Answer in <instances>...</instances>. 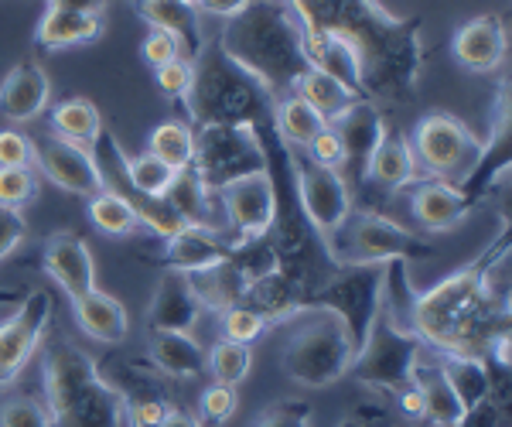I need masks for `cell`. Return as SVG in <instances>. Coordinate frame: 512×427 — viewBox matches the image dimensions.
<instances>
[{
  "label": "cell",
  "mask_w": 512,
  "mask_h": 427,
  "mask_svg": "<svg viewBox=\"0 0 512 427\" xmlns=\"http://www.w3.org/2000/svg\"><path fill=\"white\" fill-rule=\"evenodd\" d=\"M188 281H192V291L198 294L202 308H216V311H229V308L243 305L246 287H250V281L239 274V267L233 260H226V264H219V267H209V270H198V274H188Z\"/></svg>",
  "instance_id": "cell-28"
},
{
  "label": "cell",
  "mask_w": 512,
  "mask_h": 427,
  "mask_svg": "<svg viewBox=\"0 0 512 427\" xmlns=\"http://www.w3.org/2000/svg\"><path fill=\"white\" fill-rule=\"evenodd\" d=\"M161 427H202V421H198L195 414H188V410H175V407H171L168 414H164Z\"/></svg>",
  "instance_id": "cell-52"
},
{
  "label": "cell",
  "mask_w": 512,
  "mask_h": 427,
  "mask_svg": "<svg viewBox=\"0 0 512 427\" xmlns=\"http://www.w3.org/2000/svg\"><path fill=\"white\" fill-rule=\"evenodd\" d=\"M72 315H76V325L82 332H86L89 339L103 342V346H120L130 332L127 308H123L113 294L99 291V287L72 301Z\"/></svg>",
  "instance_id": "cell-25"
},
{
  "label": "cell",
  "mask_w": 512,
  "mask_h": 427,
  "mask_svg": "<svg viewBox=\"0 0 512 427\" xmlns=\"http://www.w3.org/2000/svg\"><path fill=\"white\" fill-rule=\"evenodd\" d=\"M175 59H181V48L171 35H164V31H151V35L144 38V62L151 65V69H161V65H168Z\"/></svg>",
  "instance_id": "cell-48"
},
{
  "label": "cell",
  "mask_w": 512,
  "mask_h": 427,
  "mask_svg": "<svg viewBox=\"0 0 512 427\" xmlns=\"http://www.w3.org/2000/svg\"><path fill=\"white\" fill-rule=\"evenodd\" d=\"M383 284L386 264H338L318 291H308V298L297 308H328L349 325L355 352L362 349L369 328H373L379 308H383Z\"/></svg>",
  "instance_id": "cell-8"
},
{
  "label": "cell",
  "mask_w": 512,
  "mask_h": 427,
  "mask_svg": "<svg viewBox=\"0 0 512 427\" xmlns=\"http://www.w3.org/2000/svg\"><path fill=\"white\" fill-rule=\"evenodd\" d=\"M35 164V144L18 130H0V168H31Z\"/></svg>",
  "instance_id": "cell-46"
},
{
  "label": "cell",
  "mask_w": 512,
  "mask_h": 427,
  "mask_svg": "<svg viewBox=\"0 0 512 427\" xmlns=\"http://www.w3.org/2000/svg\"><path fill=\"white\" fill-rule=\"evenodd\" d=\"M171 205L178 209V216L185 219L188 226L198 229H216V219H212V192L202 185V178L195 175V168H185L175 175L168 195H164ZM219 233V229H216Z\"/></svg>",
  "instance_id": "cell-32"
},
{
  "label": "cell",
  "mask_w": 512,
  "mask_h": 427,
  "mask_svg": "<svg viewBox=\"0 0 512 427\" xmlns=\"http://www.w3.org/2000/svg\"><path fill=\"white\" fill-rule=\"evenodd\" d=\"M410 383L424 400V421L431 427H458L465 421V404L458 400V393L448 383L441 359H417V366L410 369Z\"/></svg>",
  "instance_id": "cell-21"
},
{
  "label": "cell",
  "mask_w": 512,
  "mask_h": 427,
  "mask_svg": "<svg viewBox=\"0 0 512 427\" xmlns=\"http://www.w3.org/2000/svg\"><path fill=\"white\" fill-rule=\"evenodd\" d=\"M506 24L495 14H482V18L465 21L451 38V52L458 59L461 69L478 72V76H489L506 62Z\"/></svg>",
  "instance_id": "cell-17"
},
{
  "label": "cell",
  "mask_w": 512,
  "mask_h": 427,
  "mask_svg": "<svg viewBox=\"0 0 512 427\" xmlns=\"http://www.w3.org/2000/svg\"><path fill=\"white\" fill-rule=\"evenodd\" d=\"M137 4L151 31H164V35L178 41V48L185 52L181 59L195 62L205 52L202 18H198L195 4H188V0H137Z\"/></svg>",
  "instance_id": "cell-22"
},
{
  "label": "cell",
  "mask_w": 512,
  "mask_h": 427,
  "mask_svg": "<svg viewBox=\"0 0 512 427\" xmlns=\"http://www.w3.org/2000/svg\"><path fill=\"white\" fill-rule=\"evenodd\" d=\"M195 175L212 195L243 175L267 171V147L253 123H209L195 134Z\"/></svg>",
  "instance_id": "cell-7"
},
{
  "label": "cell",
  "mask_w": 512,
  "mask_h": 427,
  "mask_svg": "<svg viewBox=\"0 0 512 427\" xmlns=\"http://www.w3.org/2000/svg\"><path fill=\"white\" fill-rule=\"evenodd\" d=\"M38 182L31 175V168H0V205L7 209H24L28 202H35Z\"/></svg>",
  "instance_id": "cell-39"
},
{
  "label": "cell",
  "mask_w": 512,
  "mask_h": 427,
  "mask_svg": "<svg viewBox=\"0 0 512 427\" xmlns=\"http://www.w3.org/2000/svg\"><path fill=\"white\" fill-rule=\"evenodd\" d=\"M253 0H198V11L209 14V18H236V14H243L246 7H250Z\"/></svg>",
  "instance_id": "cell-49"
},
{
  "label": "cell",
  "mask_w": 512,
  "mask_h": 427,
  "mask_svg": "<svg viewBox=\"0 0 512 427\" xmlns=\"http://www.w3.org/2000/svg\"><path fill=\"white\" fill-rule=\"evenodd\" d=\"M48 100H52V82L38 62H18L0 82V117L11 123L38 120Z\"/></svg>",
  "instance_id": "cell-20"
},
{
  "label": "cell",
  "mask_w": 512,
  "mask_h": 427,
  "mask_svg": "<svg viewBox=\"0 0 512 427\" xmlns=\"http://www.w3.org/2000/svg\"><path fill=\"white\" fill-rule=\"evenodd\" d=\"M294 93L301 96V100L308 103V106H315V110L321 113V120H325V123L338 120L355 100H359V96H355L352 89H345L338 79L325 76V72H318V69H308V72H304V76L297 79Z\"/></svg>",
  "instance_id": "cell-33"
},
{
  "label": "cell",
  "mask_w": 512,
  "mask_h": 427,
  "mask_svg": "<svg viewBox=\"0 0 512 427\" xmlns=\"http://www.w3.org/2000/svg\"><path fill=\"white\" fill-rule=\"evenodd\" d=\"M301 38H335L349 45L362 69L366 100H407L420 79V21L396 18L379 0H280Z\"/></svg>",
  "instance_id": "cell-1"
},
{
  "label": "cell",
  "mask_w": 512,
  "mask_h": 427,
  "mask_svg": "<svg viewBox=\"0 0 512 427\" xmlns=\"http://www.w3.org/2000/svg\"><path fill=\"white\" fill-rule=\"evenodd\" d=\"M205 366L212 373V383H222V387H236L250 376L253 369V349L250 346H239V342L219 339L212 352L205 356Z\"/></svg>",
  "instance_id": "cell-37"
},
{
  "label": "cell",
  "mask_w": 512,
  "mask_h": 427,
  "mask_svg": "<svg viewBox=\"0 0 512 427\" xmlns=\"http://www.w3.org/2000/svg\"><path fill=\"white\" fill-rule=\"evenodd\" d=\"M393 397H396V407H400V414L407 417V421H424V400H420V393L414 390V383L400 387Z\"/></svg>",
  "instance_id": "cell-50"
},
{
  "label": "cell",
  "mask_w": 512,
  "mask_h": 427,
  "mask_svg": "<svg viewBox=\"0 0 512 427\" xmlns=\"http://www.w3.org/2000/svg\"><path fill=\"white\" fill-rule=\"evenodd\" d=\"M154 79H158V89L171 100H185L188 89H192V79H195V62L188 59H175L161 69H154Z\"/></svg>",
  "instance_id": "cell-40"
},
{
  "label": "cell",
  "mask_w": 512,
  "mask_h": 427,
  "mask_svg": "<svg viewBox=\"0 0 512 427\" xmlns=\"http://www.w3.org/2000/svg\"><path fill=\"white\" fill-rule=\"evenodd\" d=\"M89 219H93V226L99 229V233L117 236V240H123V236H134L137 226H140L134 209H130L117 192H110V188H103V192L89 199Z\"/></svg>",
  "instance_id": "cell-36"
},
{
  "label": "cell",
  "mask_w": 512,
  "mask_h": 427,
  "mask_svg": "<svg viewBox=\"0 0 512 427\" xmlns=\"http://www.w3.org/2000/svg\"><path fill=\"white\" fill-rule=\"evenodd\" d=\"M274 123H277V134L291 147H301V151L328 127L315 106H308L297 93L280 96L274 103Z\"/></svg>",
  "instance_id": "cell-31"
},
{
  "label": "cell",
  "mask_w": 512,
  "mask_h": 427,
  "mask_svg": "<svg viewBox=\"0 0 512 427\" xmlns=\"http://www.w3.org/2000/svg\"><path fill=\"white\" fill-rule=\"evenodd\" d=\"M410 209H414V219L420 223V229H427V233H451V229L468 216L472 199H468L461 188L431 178V182H420L414 188Z\"/></svg>",
  "instance_id": "cell-23"
},
{
  "label": "cell",
  "mask_w": 512,
  "mask_h": 427,
  "mask_svg": "<svg viewBox=\"0 0 512 427\" xmlns=\"http://www.w3.org/2000/svg\"><path fill=\"white\" fill-rule=\"evenodd\" d=\"M489 250L472 267H461L410 301V328L437 356H485L492 335L509 328L506 270L492 267Z\"/></svg>",
  "instance_id": "cell-2"
},
{
  "label": "cell",
  "mask_w": 512,
  "mask_h": 427,
  "mask_svg": "<svg viewBox=\"0 0 512 427\" xmlns=\"http://www.w3.org/2000/svg\"><path fill=\"white\" fill-rule=\"evenodd\" d=\"M151 359L175 380H198L205 373V349L192 332H151Z\"/></svg>",
  "instance_id": "cell-27"
},
{
  "label": "cell",
  "mask_w": 512,
  "mask_h": 427,
  "mask_svg": "<svg viewBox=\"0 0 512 427\" xmlns=\"http://www.w3.org/2000/svg\"><path fill=\"white\" fill-rule=\"evenodd\" d=\"M103 35V18L96 14H82V11H69V7H45L38 21V45L41 48H76V45H89Z\"/></svg>",
  "instance_id": "cell-26"
},
{
  "label": "cell",
  "mask_w": 512,
  "mask_h": 427,
  "mask_svg": "<svg viewBox=\"0 0 512 427\" xmlns=\"http://www.w3.org/2000/svg\"><path fill=\"white\" fill-rule=\"evenodd\" d=\"M188 4H198V0H188Z\"/></svg>",
  "instance_id": "cell-54"
},
{
  "label": "cell",
  "mask_w": 512,
  "mask_h": 427,
  "mask_svg": "<svg viewBox=\"0 0 512 427\" xmlns=\"http://www.w3.org/2000/svg\"><path fill=\"white\" fill-rule=\"evenodd\" d=\"M0 427H52L48 424L45 404L38 400H11L0 407Z\"/></svg>",
  "instance_id": "cell-44"
},
{
  "label": "cell",
  "mask_w": 512,
  "mask_h": 427,
  "mask_svg": "<svg viewBox=\"0 0 512 427\" xmlns=\"http://www.w3.org/2000/svg\"><path fill=\"white\" fill-rule=\"evenodd\" d=\"M342 427H376V421H369V417H362V414H355V417H345ZM386 427H393L390 421H386Z\"/></svg>",
  "instance_id": "cell-53"
},
{
  "label": "cell",
  "mask_w": 512,
  "mask_h": 427,
  "mask_svg": "<svg viewBox=\"0 0 512 427\" xmlns=\"http://www.w3.org/2000/svg\"><path fill=\"white\" fill-rule=\"evenodd\" d=\"M287 339L280 349V366L294 383L308 390L332 387L349 376L355 342L349 325L328 308H294L284 318Z\"/></svg>",
  "instance_id": "cell-5"
},
{
  "label": "cell",
  "mask_w": 512,
  "mask_h": 427,
  "mask_svg": "<svg viewBox=\"0 0 512 427\" xmlns=\"http://www.w3.org/2000/svg\"><path fill=\"white\" fill-rule=\"evenodd\" d=\"M328 127L338 134L345 151V164L352 168V182L362 185L366 182V164L373 158V151L379 147V141L386 137L383 117H379L373 100H355L349 110L342 113L338 120H332Z\"/></svg>",
  "instance_id": "cell-16"
},
{
  "label": "cell",
  "mask_w": 512,
  "mask_h": 427,
  "mask_svg": "<svg viewBox=\"0 0 512 427\" xmlns=\"http://www.w3.org/2000/svg\"><path fill=\"white\" fill-rule=\"evenodd\" d=\"M236 390L233 387H222V383H212V387L202 390L198 397V407H202V417L209 424H226L229 417L236 414Z\"/></svg>",
  "instance_id": "cell-41"
},
{
  "label": "cell",
  "mask_w": 512,
  "mask_h": 427,
  "mask_svg": "<svg viewBox=\"0 0 512 427\" xmlns=\"http://www.w3.org/2000/svg\"><path fill=\"white\" fill-rule=\"evenodd\" d=\"M41 387L52 427H123V393L103 376L96 359L69 339L41 352Z\"/></svg>",
  "instance_id": "cell-4"
},
{
  "label": "cell",
  "mask_w": 512,
  "mask_h": 427,
  "mask_svg": "<svg viewBox=\"0 0 512 427\" xmlns=\"http://www.w3.org/2000/svg\"><path fill=\"white\" fill-rule=\"evenodd\" d=\"M294 188H297V202H301L304 219H308L311 229L325 240L328 257H332V264H335V236L342 233L345 223L352 219L349 182L342 178V171H328L301 154V158L294 161Z\"/></svg>",
  "instance_id": "cell-11"
},
{
  "label": "cell",
  "mask_w": 512,
  "mask_h": 427,
  "mask_svg": "<svg viewBox=\"0 0 512 427\" xmlns=\"http://www.w3.org/2000/svg\"><path fill=\"white\" fill-rule=\"evenodd\" d=\"M48 7H69V11H82V14H96V18H103V11L110 7V0H48Z\"/></svg>",
  "instance_id": "cell-51"
},
{
  "label": "cell",
  "mask_w": 512,
  "mask_h": 427,
  "mask_svg": "<svg viewBox=\"0 0 512 427\" xmlns=\"http://www.w3.org/2000/svg\"><path fill=\"white\" fill-rule=\"evenodd\" d=\"M216 195L229 226L236 229V240H260V236H270V229L277 226L280 199L270 168L236 178V182L222 185Z\"/></svg>",
  "instance_id": "cell-13"
},
{
  "label": "cell",
  "mask_w": 512,
  "mask_h": 427,
  "mask_svg": "<svg viewBox=\"0 0 512 427\" xmlns=\"http://www.w3.org/2000/svg\"><path fill=\"white\" fill-rule=\"evenodd\" d=\"M345 226H349V253L342 264H390V260H410L427 253V246L414 233L376 212H362Z\"/></svg>",
  "instance_id": "cell-14"
},
{
  "label": "cell",
  "mask_w": 512,
  "mask_h": 427,
  "mask_svg": "<svg viewBox=\"0 0 512 427\" xmlns=\"http://www.w3.org/2000/svg\"><path fill=\"white\" fill-rule=\"evenodd\" d=\"M45 274L69 294L72 301L96 291V264L89 246L72 233H52L45 243Z\"/></svg>",
  "instance_id": "cell-19"
},
{
  "label": "cell",
  "mask_w": 512,
  "mask_h": 427,
  "mask_svg": "<svg viewBox=\"0 0 512 427\" xmlns=\"http://www.w3.org/2000/svg\"><path fill=\"white\" fill-rule=\"evenodd\" d=\"M304 158L321 164V168L328 171H342L345 168V151H342V141H338V134L332 127H325L321 134L304 147Z\"/></svg>",
  "instance_id": "cell-43"
},
{
  "label": "cell",
  "mask_w": 512,
  "mask_h": 427,
  "mask_svg": "<svg viewBox=\"0 0 512 427\" xmlns=\"http://www.w3.org/2000/svg\"><path fill=\"white\" fill-rule=\"evenodd\" d=\"M229 253H233V243L222 240L216 229H198V226H185L164 246L168 270H178V274H198V270L219 267L229 260Z\"/></svg>",
  "instance_id": "cell-24"
},
{
  "label": "cell",
  "mask_w": 512,
  "mask_h": 427,
  "mask_svg": "<svg viewBox=\"0 0 512 427\" xmlns=\"http://www.w3.org/2000/svg\"><path fill=\"white\" fill-rule=\"evenodd\" d=\"M24 240H28V219H24V212L0 205V264H4Z\"/></svg>",
  "instance_id": "cell-45"
},
{
  "label": "cell",
  "mask_w": 512,
  "mask_h": 427,
  "mask_svg": "<svg viewBox=\"0 0 512 427\" xmlns=\"http://www.w3.org/2000/svg\"><path fill=\"white\" fill-rule=\"evenodd\" d=\"M52 123H55V137H62V141L76 147H86V151H93V144L103 134V117H99L96 103L86 100V96L62 100L52 110Z\"/></svg>",
  "instance_id": "cell-30"
},
{
  "label": "cell",
  "mask_w": 512,
  "mask_h": 427,
  "mask_svg": "<svg viewBox=\"0 0 512 427\" xmlns=\"http://www.w3.org/2000/svg\"><path fill=\"white\" fill-rule=\"evenodd\" d=\"M263 332H267V318H263L260 311H253L250 305H236V308L222 311V339L250 346Z\"/></svg>",
  "instance_id": "cell-38"
},
{
  "label": "cell",
  "mask_w": 512,
  "mask_h": 427,
  "mask_svg": "<svg viewBox=\"0 0 512 427\" xmlns=\"http://www.w3.org/2000/svg\"><path fill=\"white\" fill-rule=\"evenodd\" d=\"M198 315H202V301L192 291L188 274L164 270L154 287L151 308H147V328L151 332H192Z\"/></svg>",
  "instance_id": "cell-18"
},
{
  "label": "cell",
  "mask_w": 512,
  "mask_h": 427,
  "mask_svg": "<svg viewBox=\"0 0 512 427\" xmlns=\"http://www.w3.org/2000/svg\"><path fill=\"white\" fill-rule=\"evenodd\" d=\"M168 410L171 407L161 397H123V421H127V427H161Z\"/></svg>",
  "instance_id": "cell-42"
},
{
  "label": "cell",
  "mask_w": 512,
  "mask_h": 427,
  "mask_svg": "<svg viewBox=\"0 0 512 427\" xmlns=\"http://www.w3.org/2000/svg\"><path fill=\"white\" fill-rule=\"evenodd\" d=\"M444 366V373H448V383L458 393V400L465 404V410L478 407L482 400H489V366H485V359L478 356H437Z\"/></svg>",
  "instance_id": "cell-34"
},
{
  "label": "cell",
  "mask_w": 512,
  "mask_h": 427,
  "mask_svg": "<svg viewBox=\"0 0 512 427\" xmlns=\"http://www.w3.org/2000/svg\"><path fill=\"white\" fill-rule=\"evenodd\" d=\"M417 178L414 151L403 137H383L373 158L366 164V182H376L383 188H407Z\"/></svg>",
  "instance_id": "cell-29"
},
{
  "label": "cell",
  "mask_w": 512,
  "mask_h": 427,
  "mask_svg": "<svg viewBox=\"0 0 512 427\" xmlns=\"http://www.w3.org/2000/svg\"><path fill=\"white\" fill-rule=\"evenodd\" d=\"M263 100H267V93L250 76H243L219 48L202 52L195 59L188 113H192L198 127H209V123H253Z\"/></svg>",
  "instance_id": "cell-6"
},
{
  "label": "cell",
  "mask_w": 512,
  "mask_h": 427,
  "mask_svg": "<svg viewBox=\"0 0 512 427\" xmlns=\"http://www.w3.org/2000/svg\"><path fill=\"white\" fill-rule=\"evenodd\" d=\"M250 427H311V410L304 404H277L270 410H263Z\"/></svg>",
  "instance_id": "cell-47"
},
{
  "label": "cell",
  "mask_w": 512,
  "mask_h": 427,
  "mask_svg": "<svg viewBox=\"0 0 512 427\" xmlns=\"http://www.w3.org/2000/svg\"><path fill=\"white\" fill-rule=\"evenodd\" d=\"M35 164L48 182H55L72 195L93 199V195H99L106 188L103 168H99V161L93 158V151L62 141V137H45L41 144H35Z\"/></svg>",
  "instance_id": "cell-15"
},
{
  "label": "cell",
  "mask_w": 512,
  "mask_h": 427,
  "mask_svg": "<svg viewBox=\"0 0 512 427\" xmlns=\"http://www.w3.org/2000/svg\"><path fill=\"white\" fill-rule=\"evenodd\" d=\"M52 325V298L48 291H31L18 301L7 322H0V387H11L45 342Z\"/></svg>",
  "instance_id": "cell-12"
},
{
  "label": "cell",
  "mask_w": 512,
  "mask_h": 427,
  "mask_svg": "<svg viewBox=\"0 0 512 427\" xmlns=\"http://www.w3.org/2000/svg\"><path fill=\"white\" fill-rule=\"evenodd\" d=\"M147 154H154L161 164H168L171 171H185L195 161V134L178 120H168L161 127L151 130V141H147Z\"/></svg>",
  "instance_id": "cell-35"
},
{
  "label": "cell",
  "mask_w": 512,
  "mask_h": 427,
  "mask_svg": "<svg viewBox=\"0 0 512 427\" xmlns=\"http://www.w3.org/2000/svg\"><path fill=\"white\" fill-rule=\"evenodd\" d=\"M219 52L277 100L294 93L297 79L308 72L301 28L280 0H253L243 14L229 18L219 38Z\"/></svg>",
  "instance_id": "cell-3"
},
{
  "label": "cell",
  "mask_w": 512,
  "mask_h": 427,
  "mask_svg": "<svg viewBox=\"0 0 512 427\" xmlns=\"http://www.w3.org/2000/svg\"><path fill=\"white\" fill-rule=\"evenodd\" d=\"M410 151L420 168L437 182H461V178L468 182L482 161V141L448 113H431L420 120L414 127Z\"/></svg>",
  "instance_id": "cell-10"
},
{
  "label": "cell",
  "mask_w": 512,
  "mask_h": 427,
  "mask_svg": "<svg viewBox=\"0 0 512 427\" xmlns=\"http://www.w3.org/2000/svg\"><path fill=\"white\" fill-rule=\"evenodd\" d=\"M420 352H424V342L417 339L414 328L396 322L390 311L379 308L366 342H362V349L355 352L349 373L373 390L396 393L410 383V369L417 366Z\"/></svg>",
  "instance_id": "cell-9"
}]
</instances>
